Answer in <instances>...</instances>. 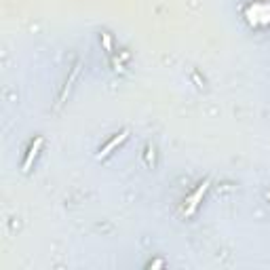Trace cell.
Masks as SVG:
<instances>
[{
    "label": "cell",
    "mask_w": 270,
    "mask_h": 270,
    "mask_svg": "<svg viewBox=\"0 0 270 270\" xmlns=\"http://www.w3.org/2000/svg\"><path fill=\"white\" fill-rule=\"evenodd\" d=\"M125 139H127V131H123L121 135H116V137H112L110 141H108L106 146H104V148L100 150V154H97V158H106V156L110 154V152H112V150H114L116 146H121V143H123Z\"/></svg>",
    "instance_id": "7a4b0ae2"
},
{
    "label": "cell",
    "mask_w": 270,
    "mask_h": 270,
    "mask_svg": "<svg viewBox=\"0 0 270 270\" xmlns=\"http://www.w3.org/2000/svg\"><path fill=\"white\" fill-rule=\"evenodd\" d=\"M40 148H42V137H36L34 143H32V148H30V152H28V156H25V160H23V171H30L32 160H34L36 154L40 152Z\"/></svg>",
    "instance_id": "3957f363"
},
{
    "label": "cell",
    "mask_w": 270,
    "mask_h": 270,
    "mask_svg": "<svg viewBox=\"0 0 270 270\" xmlns=\"http://www.w3.org/2000/svg\"><path fill=\"white\" fill-rule=\"evenodd\" d=\"M207 188H209V179L207 182H203L199 188H196V192L188 199V207H186V215H192L194 213V209L199 207V203H201V199H203V194L207 192Z\"/></svg>",
    "instance_id": "6da1fadb"
},
{
    "label": "cell",
    "mask_w": 270,
    "mask_h": 270,
    "mask_svg": "<svg viewBox=\"0 0 270 270\" xmlns=\"http://www.w3.org/2000/svg\"><path fill=\"white\" fill-rule=\"evenodd\" d=\"M102 40H104V44H106V51H108V53H112V44H110V36H108V34H102Z\"/></svg>",
    "instance_id": "277c9868"
}]
</instances>
